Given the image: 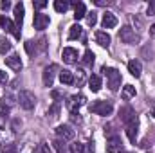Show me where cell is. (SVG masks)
I'll use <instances>...</instances> for the list:
<instances>
[{"label":"cell","mask_w":155,"mask_h":153,"mask_svg":"<svg viewBox=\"0 0 155 153\" xmlns=\"http://www.w3.org/2000/svg\"><path fill=\"white\" fill-rule=\"evenodd\" d=\"M94 4L96 5H108V4H112L110 0H94Z\"/></svg>","instance_id":"cell-40"},{"label":"cell","mask_w":155,"mask_h":153,"mask_svg":"<svg viewBox=\"0 0 155 153\" xmlns=\"http://www.w3.org/2000/svg\"><path fill=\"white\" fill-rule=\"evenodd\" d=\"M0 7H2V9H4V11H7V9H9V7H11V2H9V0H4V2H2V4H0Z\"/></svg>","instance_id":"cell-41"},{"label":"cell","mask_w":155,"mask_h":153,"mask_svg":"<svg viewBox=\"0 0 155 153\" xmlns=\"http://www.w3.org/2000/svg\"><path fill=\"white\" fill-rule=\"evenodd\" d=\"M52 144H54V148H56V151H58V153H67V148H65V142H63V141L56 139Z\"/></svg>","instance_id":"cell-30"},{"label":"cell","mask_w":155,"mask_h":153,"mask_svg":"<svg viewBox=\"0 0 155 153\" xmlns=\"http://www.w3.org/2000/svg\"><path fill=\"white\" fill-rule=\"evenodd\" d=\"M134 115H135V112H134V108H132V106H123V108L119 110V117H121V121H123L124 124H126Z\"/></svg>","instance_id":"cell-20"},{"label":"cell","mask_w":155,"mask_h":153,"mask_svg":"<svg viewBox=\"0 0 155 153\" xmlns=\"http://www.w3.org/2000/svg\"><path fill=\"white\" fill-rule=\"evenodd\" d=\"M81 33H83L81 25L74 24V25H72V27L69 29V40H78V38H81Z\"/></svg>","instance_id":"cell-25"},{"label":"cell","mask_w":155,"mask_h":153,"mask_svg":"<svg viewBox=\"0 0 155 153\" xmlns=\"http://www.w3.org/2000/svg\"><path fill=\"white\" fill-rule=\"evenodd\" d=\"M56 137H58L60 141H63V142L72 141V139H74V130H72V126H71V124H60V126L56 128Z\"/></svg>","instance_id":"cell-8"},{"label":"cell","mask_w":155,"mask_h":153,"mask_svg":"<svg viewBox=\"0 0 155 153\" xmlns=\"http://www.w3.org/2000/svg\"><path fill=\"white\" fill-rule=\"evenodd\" d=\"M101 72L107 76V85L112 92H117L119 86H121V72L117 69H112V67H103Z\"/></svg>","instance_id":"cell-1"},{"label":"cell","mask_w":155,"mask_h":153,"mask_svg":"<svg viewBox=\"0 0 155 153\" xmlns=\"http://www.w3.org/2000/svg\"><path fill=\"white\" fill-rule=\"evenodd\" d=\"M69 5H71V4L65 2V0H56V2H54V9H56L58 13H65V11L69 9Z\"/></svg>","instance_id":"cell-27"},{"label":"cell","mask_w":155,"mask_h":153,"mask_svg":"<svg viewBox=\"0 0 155 153\" xmlns=\"http://www.w3.org/2000/svg\"><path fill=\"white\" fill-rule=\"evenodd\" d=\"M11 50V41L5 38L0 40V54H5V52H9Z\"/></svg>","instance_id":"cell-29"},{"label":"cell","mask_w":155,"mask_h":153,"mask_svg":"<svg viewBox=\"0 0 155 153\" xmlns=\"http://www.w3.org/2000/svg\"><path fill=\"white\" fill-rule=\"evenodd\" d=\"M107 150L108 153H121L123 151V142H121V137L119 135H108L107 139Z\"/></svg>","instance_id":"cell-9"},{"label":"cell","mask_w":155,"mask_h":153,"mask_svg":"<svg viewBox=\"0 0 155 153\" xmlns=\"http://www.w3.org/2000/svg\"><path fill=\"white\" fill-rule=\"evenodd\" d=\"M128 72H130L134 77H141V72H143L141 61H137V60H130V61H128Z\"/></svg>","instance_id":"cell-18"},{"label":"cell","mask_w":155,"mask_h":153,"mask_svg":"<svg viewBox=\"0 0 155 153\" xmlns=\"http://www.w3.org/2000/svg\"><path fill=\"white\" fill-rule=\"evenodd\" d=\"M25 50H27V54L35 56V52H36V43L31 41V40H27V41H25Z\"/></svg>","instance_id":"cell-31"},{"label":"cell","mask_w":155,"mask_h":153,"mask_svg":"<svg viewBox=\"0 0 155 153\" xmlns=\"http://www.w3.org/2000/svg\"><path fill=\"white\" fill-rule=\"evenodd\" d=\"M40 151H41V153H51L49 144H47V142H41V144H40Z\"/></svg>","instance_id":"cell-37"},{"label":"cell","mask_w":155,"mask_h":153,"mask_svg":"<svg viewBox=\"0 0 155 153\" xmlns=\"http://www.w3.org/2000/svg\"><path fill=\"white\" fill-rule=\"evenodd\" d=\"M60 110H61V105H60V101H54V103H52V106L47 110V115H49L51 119H56V117L60 115Z\"/></svg>","instance_id":"cell-24"},{"label":"cell","mask_w":155,"mask_h":153,"mask_svg":"<svg viewBox=\"0 0 155 153\" xmlns=\"http://www.w3.org/2000/svg\"><path fill=\"white\" fill-rule=\"evenodd\" d=\"M119 40H121L123 43H135V41H139V34H137L130 25H124V27H121V31H119Z\"/></svg>","instance_id":"cell-4"},{"label":"cell","mask_w":155,"mask_h":153,"mask_svg":"<svg viewBox=\"0 0 155 153\" xmlns=\"http://www.w3.org/2000/svg\"><path fill=\"white\" fill-rule=\"evenodd\" d=\"M121 96H123V99H124V101H128V99L135 97V86H134V85H124V86H123Z\"/></svg>","instance_id":"cell-23"},{"label":"cell","mask_w":155,"mask_h":153,"mask_svg":"<svg viewBox=\"0 0 155 153\" xmlns=\"http://www.w3.org/2000/svg\"><path fill=\"white\" fill-rule=\"evenodd\" d=\"M72 5H74V18L76 20H81V18L87 16V7H85L83 2H74Z\"/></svg>","instance_id":"cell-19"},{"label":"cell","mask_w":155,"mask_h":153,"mask_svg":"<svg viewBox=\"0 0 155 153\" xmlns=\"http://www.w3.org/2000/svg\"><path fill=\"white\" fill-rule=\"evenodd\" d=\"M71 153H85V144H81V142L71 144Z\"/></svg>","instance_id":"cell-32"},{"label":"cell","mask_w":155,"mask_h":153,"mask_svg":"<svg viewBox=\"0 0 155 153\" xmlns=\"http://www.w3.org/2000/svg\"><path fill=\"white\" fill-rule=\"evenodd\" d=\"M16 101H18V105H20L24 110H33V108L36 106V96H35L31 90H20Z\"/></svg>","instance_id":"cell-2"},{"label":"cell","mask_w":155,"mask_h":153,"mask_svg":"<svg viewBox=\"0 0 155 153\" xmlns=\"http://www.w3.org/2000/svg\"><path fill=\"white\" fill-rule=\"evenodd\" d=\"M49 22H51L49 15H45V13H36V15H35V20H33V25H35V29L43 31V29L49 25Z\"/></svg>","instance_id":"cell-12"},{"label":"cell","mask_w":155,"mask_h":153,"mask_svg":"<svg viewBox=\"0 0 155 153\" xmlns=\"http://www.w3.org/2000/svg\"><path fill=\"white\" fill-rule=\"evenodd\" d=\"M88 108H90L92 114L101 115V117H107V115H110L114 112V106H112V103H108V101H94Z\"/></svg>","instance_id":"cell-3"},{"label":"cell","mask_w":155,"mask_h":153,"mask_svg":"<svg viewBox=\"0 0 155 153\" xmlns=\"http://www.w3.org/2000/svg\"><path fill=\"white\" fill-rule=\"evenodd\" d=\"M52 97H54V99H60V97H61V94H60V92H56V90H54V92H52Z\"/></svg>","instance_id":"cell-44"},{"label":"cell","mask_w":155,"mask_h":153,"mask_svg":"<svg viewBox=\"0 0 155 153\" xmlns=\"http://www.w3.org/2000/svg\"><path fill=\"white\" fill-rule=\"evenodd\" d=\"M13 106H15V99L11 96H4L0 101V117H9Z\"/></svg>","instance_id":"cell-10"},{"label":"cell","mask_w":155,"mask_h":153,"mask_svg":"<svg viewBox=\"0 0 155 153\" xmlns=\"http://www.w3.org/2000/svg\"><path fill=\"white\" fill-rule=\"evenodd\" d=\"M87 22H88V25L90 27H94L96 25V22H97V13H87Z\"/></svg>","instance_id":"cell-33"},{"label":"cell","mask_w":155,"mask_h":153,"mask_svg":"<svg viewBox=\"0 0 155 153\" xmlns=\"http://www.w3.org/2000/svg\"><path fill=\"white\" fill-rule=\"evenodd\" d=\"M94 58H96V56H94V52L87 49V50H85V54H83V65H87V67H90V65L94 63Z\"/></svg>","instance_id":"cell-28"},{"label":"cell","mask_w":155,"mask_h":153,"mask_svg":"<svg viewBox=\"0 0 155 153\" xmlns=\"http://www.w3.org/2000/svg\"><path fill=\"white\" fill-rule=\"evenodd\" d=\"M150 36L155 38V24H153V25H150Z\"/></svg>","instance_id":"cell-43"},{"label":"cell","mask_w":155,"mask_h":153,"mask_svg":"<svg viewBox=\"0 0 155 153\" xmlns=\"http://www.w3.org/2000/svg\"><path fill=\"white\" fill-rule=\"evenodd\" d=\"M83 81H85V72L83 70H78V74L74 76V83H78V86H81Z\"/></svg>","instance_id":"cell-34"},{"label":"cell","mask_w":155,"mask_h":153,"mask_svg":"<svg viewBox=\"0 0 155 153\" xmlns=\"http://www.w3.org/2000/svg\"><path fill=\"white\" fill-rule=\"evenodd\" d=\"M146 15H150V16H153L155 15V0H152V2L148 4V11H146Z\"/></svg>","instance_id":"cell-35"},{"label":"cell","mask_w":155,"mask_h":153,"mask_svg":"<svg viewBox=\"0 0 155 153\" xmlns=\"http://www.w3.org/2000/svg\"><path fill=\"white\" fill-rule=\"evenodd\" d=\"M15 153H35V146L31 142H22Z\"/></svg>","instance_id":"cell-26"},{"label":"cell","mask_w":155,"mask_h":153,"mask_svg":"<svg viewBox=\"0 0 155 153\" xmlns=\"http://www.w3.org/2000/svg\"><path fill=\"white\" fill-rule=\"evenodd\" d=\"M71 121H72V122H81L79 112H72V114H71Z\"/></svg>","instance_id":"cell-36"},{"label":"cell","mask_w":155,"mask_h":153,"mask_svg":"<svg viewBox=\"0 0 155 153\" xmlns=\"http://www.w3.org/2000/svg\"><path fill=\"white\" fill-rule=\"evenodd\" d=\"M124 128H126V135H128V139H130L132 142H135V141H137V132H139V117H137V114L124 124Z\"/></svg>","instance_id":"cell-5"},{"label":"cell","mask_w":155,"mask_h":153,"mask_svg":"<svg viewBox=\"0 0 155 153\" xmlns=\"http://www.w3.org/2000/svg\"><path fill=\"white\" fill-rule=\"evenodd\" d=\"M94 150H96L94 142H88V148H87V151H85V153H94Z\"/></svg>","instance_id":"cell-42"},{"label":"cell","mask_w":155,"mask_h":153,"mask_svg":"<svg viewBox=\"0 0 155 153\" xmlns=\"http://www.w3.org/2000/svg\"><path fill=\"white\" fill-rule=\"evenodd\" d=\"M0 25L4 27L5 33H11L15 38H20V29L16 27V24H13L7 16H0Z\"/></svg>","instance_id":"cell-11"},{"label":"cell","mask_w":155,"mask_h":153,"mask_svg":"<svg viewBox=\"0 0 155 153\" xmlns=\"http://www.w3.org/2000/svg\"><path fill=\"white\" fill-rule=\"evenodd\" d=\"M61 58H63V61L69 63V65L78 63V50L76 49H72V47H65L63 52H61Z\"/></svg>","instance_id":"cell-13"},{"label":"cell","mask_w":155,"mask_h":153,"mask_svg":"<svg viewBox=\"0 0 155 153\" xmlns=\"http://www.w3.org/2000/svg\"><path fill=\"white\" fill-rule=\"evenodd\" d=\"M47 5V2L45 0H40V2H35V9H43Z\"/></svg>","instance_id":"cell-39"},{"label":"cell","mask_w":155,"mask_h":153,"mask_svg":"<svg viewBox=\"0 0 155 153\" xmlns=\"http://www.w3.org/2000/svg\"><path fill=\"white\" fill-rule=\"evenodd\" d=\"M96 41H97V45H101V47L108 49L112 38H110V34H108V33H105V31H97V33H96Z\"/></svg>","instance_id":"cell-17"},{"label":"cell","mask_w":155,"mask_h":153,"mask_svg":"<svg viewBox=\"0 0 155 153\" xmlns=\"http://www.w3.org/2000/svg\"><path fill=\"white\" fill-rule=\"evenodd\" d=\"M60 81H61V85H74V74L71 70H61L60 72Z\"/></svg>","instance_id":"cell-22"},{"label":"cell","mask_w":155,"mask_h":153,"mask_svg":"<svg viewBox=\"0 0 155 153\" xmlns=\"http://www.w3.org/2000/svg\"><path fill=\"white\" fill-rule=\"evenodd\" d=\"M13 11H15V20H16V27L20 29L22 27V24H24V15H25V7H24V4L22 2H18L15 7H13Z\"/></svg>","instance_id":"cell-15"},{"label":"cell","mask_w":155,"mask_h":153,"mask_svg":"<svg viewBox=\"0 0 155 153\" xmlns=\"http://www.w3.org/2000/svg\"><path fill=\"white\" fill-rule=\"evenodd\" d=\"M128 153H130V151H128Z\"/></svg>","instance_id":"cell-46"},{"label":"cell","mask_w":155,"mask_h":153,"mask_svg":"<svg viewBox=\"0 0 155 153\" xmlns=\"http://www.w3.org/2000/svg\"><path fill=\"white\" fill-rule=\"evenodd\" d=\"M5 83H7V74H5L4 70H0V86L5 85Z\"/></svg>","instance_id":"cell-38"},{"label":"cell","mask_w":155,"mask_h":153,"mask_svg":"<svg viewBox=\"0 0 155 153\" xmlns=\"http://www.w3.org/2000/svg\"><path fill=\"white\" fill-rule=\"evenodd\" d=\"M152 117H155V105H153V110H152Z\"/></svg>","instance_id":"cell-45"},{"label":"cell","mask_w":155,"mask_h":153,"mask_svg":"<svg viewBox=\"0 0 155 153\" xmlns=\"http://www.w3.org/2000/svg\"><path fill=\"white\" fill-rule=\"evenodd\" d=\"M58 72H60V67H58L56 63H51L49 67H45V69H43V85H45V86H52L54 77H56Z\"/></svg>","instance_id":"cell-7"},{"label":"cell","mask_w":155,"mask_h":153,"mask_svg":"<svg viewBox=\"0 0 155 153\" xmlns=\"http://www.w3.org/2000/svg\"><path fill=\"white\" fill-rule=\"evenodd\" d=\"M5 65H7L9 69H13L15 72H20V70H22V60H20L18 54H11V56H7V58H5Z\"/></svg>","instance_id":"cell-14"},{"label":"cell","mask_w":155,"mask_h":153,"mask_svg":"<svg viewBox=\"0 0 155 153\" xmlns=\"http://www.w3.org/2000/svg\"><path fill=\"white\" fill-rule=\"evenodd\" d=\"M85 105H87V97H85L83 94H74V96H71L69 101H67V106H69L71 114H72V112H79V108L85 106Z\"/></svg>","instance_id":"cell-6"},{"label":"cell","mask_w":155,"mask_h":153,"mask_svg":"<svg viewBox=\"0 0 155 153\" xmlns=\"http://www.w3.org/2000/svg\"><path fill=\"white\" fill-rule=\"evenodd\" d=\"M101 25H103L105 29H112V27H116V25H117V18H116V15H114V13H110V11H107V13L103 15Z\"/></svg>","instance_id":"cell-16"},{"label":"cell","mask_w":155,"mask_h":153,"mask_svg":"<svg viewBox=\"0 0 155 153\" xmlns=\"http://www.w3.org/2000/svg\"><path fill=\"white\" fill-rule=\"evenodd\" d=\"M88 88L92 92H99L101 90V77L97 76V74H92V76L88 77Z\"/></svg>","instance_id":"cell-21"}]
</instances>
